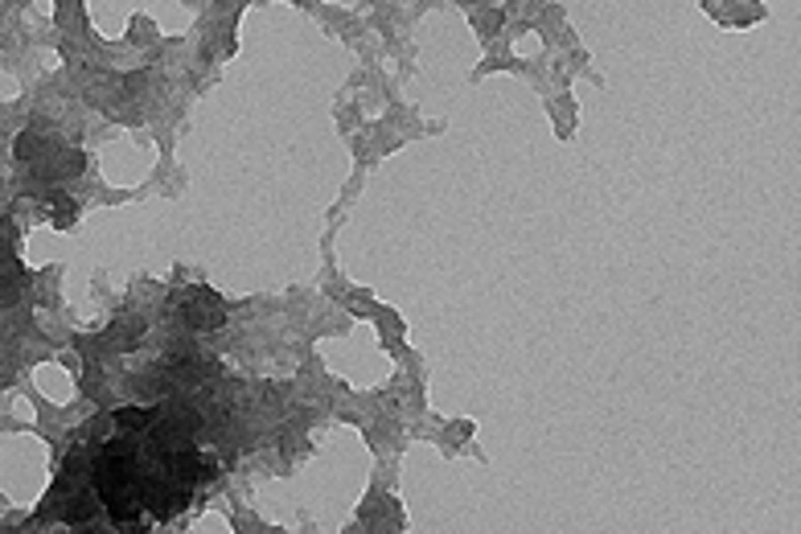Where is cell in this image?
Returning a JSON list of instances; mask_svg holds the SVG:
<instances>
[{"mask_svg": "<svg viewBox=\"0 0 801 534\" xmlns=\"http://www.w3.org/2000/svg\"><path fill=\"white\" fill-rule=\"evenodd\" d=\"M173 473L185 481V485H193V481H210L218 477V465H214L210 457H202V452H193V449H182V452H173Z\"/></svg>", "mask_w": 801, "mask_h": 534, "instance_id": "3957f363", "label": "cell"}, {"mask_svg": "<svg viewBox=\"0 0 801 534\" xmlns=\"http://www.w3.org/2000/svg\"><path fill=\"white\" fill-rule=\"evenodd\" d=\"M193 427H198V416H190V411H173V416H165L157 427H152V449H157L160 457H173V452L190 449Z\"/></svg>", "mask_w": 801, "mask_h": 534, "instance_id": "7a4b0ae2", "label": "cell"}, {"mask_svg": "<svg viewBox=\"0 0 801 534\" xmlns=\"http://www.w3.org/2000/svg\"><path fill=\"white\" fill-rule=\"evenodd\" d=\"M173 374H177V378H182V383H206V378H210L214 374V362L210 358H182V362H173Z\"/></svg>", "mask_w": 801, "mask_h": 534, "instance_id": "5b68a950", "label": "cell"}, {"mask_svg": "<svg viewBox=\"0 0 801 534\" xmlns=\"http://www.w3.org/2000/svg\"><path fill=\"white\" fill-rule=\"evenodd\" d=\"M182 317L190 329H202V333H214V329H222V320H226V304L222 296L214 288H190L182 296Z\"/></svg>", "mask_w": 801, "mask_h": 534, "instance_id": "6da1fadb", "label": "cell"}, {"mask_svg": "<svg viewBox=\"0 0 801 534\" xmlns=\"http://www.w3.org/2000/svg\"><path fill=\"white\" fill-rule=\"evenodd\" d=\"M152 419H157V416H152L149 407H119V411H116L119 432H128V436H132V432H144Z\"/></svg>", "mask_w": 801, "mask_h": 534, "instance_id": "8992f818", "label": "cell"}, {"mask_svg": "<svg viewBox=\"0 0 801 534\" xmlns=\"http://www.w3.org/2000/svg\"><path fill=\"white\" fill-rule=\"evenodd\" d=\"M140 337H144V320H140V317L116 320V325L107 329V345H116V350H132Z\"/></svg>", "mask_w": 801, "mask_h": 534, "instance_id": "277c9868", "label": "cell"}, {"mask_svg": "<svg viewBox=\"0 0 801 534\" xmlns=\"http://www.w3.org/2000/svg\"><path fill=\"white\" fill-rule=\"evenodd\" d=\"M45 202H50V218H53V226H58V231H66V226L75 222L78 210H75V202H70L66 193H50Z\"/></svg>", "mask_w": 801, "mask_h": 534, "instance_id": "52a82bcc", "label": "cell"}]
</instances>
